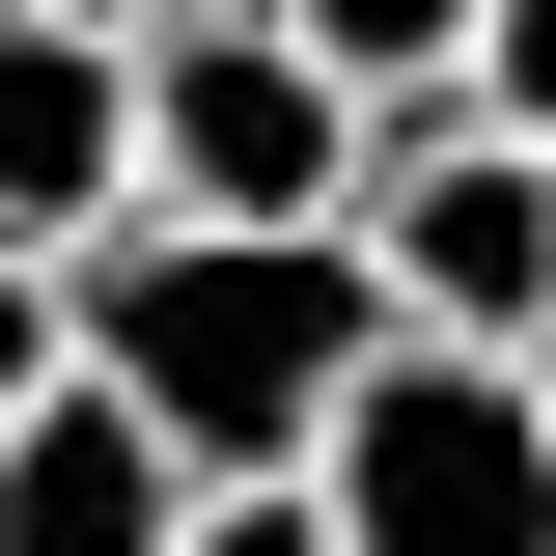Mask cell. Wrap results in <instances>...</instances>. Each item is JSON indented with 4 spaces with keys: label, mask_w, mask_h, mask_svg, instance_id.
I'll list each match as a JSON object with an SVG mask.
<instances>
[{
    "label": "cell",
    "mask_w": 556,
    "mask_h": 556,
    "mask_svg": "<svg viewBox=\"0 0 556 556\" xmlns=\"http://www.w3.org/2000/svg\"><path fill=\"white\" fill-rule=\"evenodd\" d=\"M167 556H334V501H306V473H195V529H167Z\"/></svg>",
    "instance_id": "cell-9"
},
{
    "label": "cell",
    "mask_w": 556,
    "mask_h": 556,
    "mask_svg": "<svg viewBox=\"0 0 556 556\" xmlns=\"http://www.w3.org/2000/svg\"><path fill=\"white\" fill-rule=\"evenodd\" d=\"M362 278H390V334H473V362H556V139L445 112V84H390L362 112Z\"/></svg>",
    "instance_id": "cell-3"
},
{
    "label": "cell",
    "mask_w": 556,
    "mask_h": 556,
    "mask_svg": "<svg viewBox=\"0 0 556 556\" xmlns=\"http://www.w3.org/2000/svg\"><path fill=\"white\" fill-rule=\"evenodd\" d=\"M167 529H195V445L112 362H56V390L0 417V556H167Z\"/></svg>",
    "instance_id": "cell-6"
},
{
    "label": "cell",
    "mask_w": 556,
    "mask_h": 556,
    "mask_svg": "<svg viewBox=\"0 0 556 556\" xmlns=\"http://www.w3.org/2000/svg\"><path fill=\"white\" fill-rule=\"evenodd\" d=\"M139 195L167 223H334L362 195V84L278 0H139Z\"/></svg>",
    "instance_id": "cell-4"
},
{
    "label": "cell",
    "mask_w": 556,
    "mask_h": 556,
    "mask_svg": "<svg viewBox=\"0 0 556 556\" xmlns=\"http://www.w3.org/2000/svg\"><path fill=\"white\" fill-rule=\"evenodd\" d=\"M278 28H306V56H334L362 112H390V84H445V56H473V0H278Z\"/></svg>",
    "instance_id": "cell-7"
},
{
    "label": "cell",
    "mask_w": 556,
    "mask_h": 556,
    "mask_svg": "<svg viewBox=\"0 0 556 556\" xmlns=\"http://www.w3.org/2000/svg\"><path fill=\"white\" fill-rule=\"evenodd\" d=\"M112 195H139V28L0 0V251H84Z\"/></svg>",
    "instance_id": "cell-5"
},
{
    "label": "cell",
    "mask_w": 556,
    "mask_h": 556,
    "mask_svg": "<svg viewBox=\"0 0 556 556\" xmlns=\"http://www.w3.org/2000/svg\"><path fill=\"white\" fill-rule=\"evenodd\" d=\"M56 28H139V0H56Z\"/></svg>",
    "instance_id": "cell-11"
},
{
    "label": "cell",
    "mask_w": 556,
    "mask_h": 556,
    "mask_svg": "<svg viewBox=\"0 0 556 556\" xmlns=\"http://www.w3.org/2000/svg\"><path fill=\"white\" fill-rule=\"evenodd\" d=\"M306 501H334V556H556V362L362 334V390L306 417Z\"/></svg>",
    "instance_id": "cell-2"
},
{
    "label": "cell",
    "mask_w": 556,
    "mask_h": 556,
    "mask_svg": "<svg viewBox=\"0 0 556 556\" xmlns=\"http://www.w3.org/2000/svg\"><path fill=\"white\" fill-rule=\"evenodd\" d=\"M56 278H84V362H112L195 473H306V417H334L362 334H390L362 223H167V195H112Z\"/></svg>",
    "instance_id": "cell-1"
},
{
    "label": "cell",
    "mask_w": 556,
    "mask_h": 556,
    "mask_svg": "<svg viewBox=\"0 0 556 556\" xmlns=\"http://www.w3.org/2000/svg\"><path fill=\"white\" fill-rule=\"evenodd\" d=\"M56 362H84V278H56V251H0V417L56 390Z\"/></svg>",
    "instance_id": "cell-10"
},
{
    "label": "cell",
    "mask_w": 556,
    "mask_h": 556,
    "mask_svg": "<svg viewBox=\"0 0 556 556\" xmlns=\"http://www.w3.org/2000/svg\"><path fill=\"white\" fill-rule=\"evenodd\" d=\"M445 112H501V139H556V0H473V56H445Z\"/></svg>",
    "instance_id": "cell-8"
}]
</instances>
